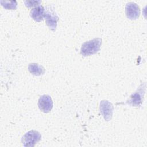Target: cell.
I'll list each match as a JSON object with an SVG mask.
<instances>
[{"label": "cell", "instance_id": "8fae6325", "mask_svg": "<svg viewBox=\"0 0 147 147\" xmlns=\"http://www.w3.org/2000/svg\"><path fill=\"white\" fill-rule=\"evenodd\" d=\"M41 1H25L24 2L25 6L28 7V8L35 6H38L41 3Z\"/></svg>", "mask_w": 147, "mask_h": 147}, {"label": "cell", "instance_id": "277c9868", "mask_svg": "<svg viewBox=\"0 0 147 147\" xmlns=\"http://www.w3.org/2000/svg\"><path fill=\"white\" fill-rule=\"evenodd\" d=\"M113 109L114 107L112 103L108 100H103L100 102V111L105 121H109L111 119Z\"/></svg>", "mask_w": 147, "mask_h": 147}, {"label": "cell", "instance_id": "8992f818", "mask_svg": "<svg viewBox=\"0 0 147 147\" xmlns=\"http://www.w3.org/2000/svg\"><path fill=\"white\" fill-rule=\"evenodd\" d=\"M125 13L129 19L136 20L140 16V9L136 3L134 2H129L126 5Z\"/></svg>", "mask_w": 147, "mask_h": 147}, {"label": "cell", "instance_id": "3957f363", "mask_svg": "<svg viewBox=\"0 0 147 147\" xmlns=\"http://www.w3.org/2000/svg\"><path fill=\"white\" fill-rule=\"evenodd\" d=\"M41 134L36 130H30L22 137L21 142L24 146H34L41 139Z\"/></svg>", "mask_w": 147, "mask_h": 147}, {"label": "cell", "instance_id": "9c48e42d", "mask_svg": "<svg viewBox=\"0 0 147 147\" xmlns=\"http://www.w3.org/2000/svg\"><path fill=\"white\" fill-rule=\"evenodd\" d=\"M29 71L35 76H40L45 72L44 68L37 63H30L28 66Z\"/></svg>", "mask_w": 147, "mask_h": 147}, {"label": "cell", "instance_id": "5b68a950", "mask_svg": "<svg viewBox=\"0 0 147 147\" xmlns=\"http://www.w3.org/2000/svg\"><path fill=\"white\" fill-rule=\"evenodd\" d=\"M38 106L41 111L45 113H49L53 107V102L50 96L43 95L38 99Z\"/></svg>", "mask_w": 147, "mask_h": 147}, {"label": "cell", "instance_id": "7a4b0ae2", "mask_svg": "<svg viewBox=\"0 0 147 147\" xmlns=\"http://www.w3.org/2000/svg\"><path fill=\"white\" fill-rule=\"evenodd\" d=\"M146 90V83H143L140 85L137 91L133 93L127 100V103L133 106H140L143 100Z\"/></svg>", "mask_w": 147, "mask_h": 147}, {"label": "cell", "instance_id": "52a82bcc", "mask_svg": "<svg viewBox=\"0 0 147 147\" xmlns=\"http://www.w3.org/2000/svg\"><path fill=\"white\" fill-rule=\"evenodd\" d=\"M45 22L47 26L52 31L56 30L57 26V22L59 20L58 16L52 10L48 9L45 13Z\"/></svg>", "mask_w": 147, "mask_h": 147}, {"label": "cell", "instance_id": "ba28073f", "mask_svg": "<svg viewBox=\"0 0 147 147\" xmlns=\"http://www.w3.org/2000/svg\"><path fill=\"white\" fill-rule=\"evenodd\" d=\"M30 15L31 17L37 22H40L42 21L45 17V11L44 7L41 5L36 6L31 10Z\"/></svg>", "mask_w": 147, "mask_h": 147}, {"label": "cell", "instance_id": "30bf717a", "mask_svg": "<svg viewBox=\"0 0 147 147\" xmlns=\"http://www.w3.org/2000/svg\"><path fill=\"white\" fill-rule=\"evenodd\" d=\"M1 5L7 10H16L17 9V3L16 1H0Z\"/></svg>", "mask_w": 147, "mask_h": 147}, {"label": "cell", "instance_id": "6da1fadb", "mask_svg": "<svg viewBox=\"0 0 147 147\" xmlns=\"http://www.w3.org/2000/svg\"><path fill=\"white\" fill-rule=\"evenodd\" d=\"M101 44L102 39L100 38H95L85 42L82 45L80 54L83 56H87L96 53L100 50Z\"/></svg>", "mask_w": 147, "mask_h": 147}]
</instances>
